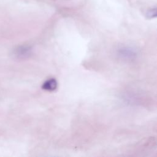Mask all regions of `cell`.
<instances>
[{
    "instance_id": "cell-1",
    "label": "cell",
    "mask_w": 157,
    "mask_h": 157,
    "mask_svg": "<svg viewBox=\"0 0 157 157\" xmlns=\"http://www.w3.org/2000/svg\"><path fill=\"white\" fill-rule=\"evenodd\" d=\"M56 87L57 82L54 78H50L47 80L42 85V88L48 91H53L55 90Z\"/></svg>"
},
{
    "instance_id": "cell-2",
    "label": "cell",
    "mask_w": 157,
    "mask_h": 157,
    "mask_svg": "<svg viewBox=\"0 0 157 157\" xmlns=\"http://www.w3.org/2000/svg\"><path fill=\"white\" fill-rule=\"evenodd\" d=\"M147 17L148 18H155L156 17V9L153 8L150 9L147 12Z\"/></svg>"
}]
</instances>
